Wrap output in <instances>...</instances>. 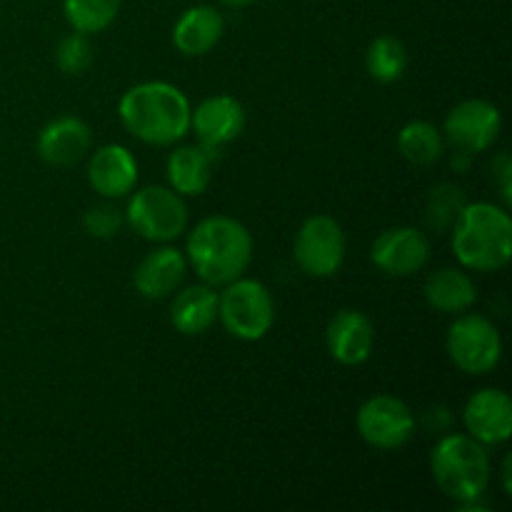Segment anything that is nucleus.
Returning a JSON list of instances; mask_svg holds the SVG:
<instances>
[{
  "instance_id": "obj_1",
  "label": "nucleus",
  "mask_w": 512,
  "mask_h": 512,
  "mask_svg": "<svg viewBox=\"0 0 512 512\" xmlns=\"http://www.w3.org/2000/svg\"><path fill=\"white\" fill-rule=\"evenodd\" d=\"M123 128L148 145H175L190 133V100L183 90L165 80L138 83L123 93L118 103Z\"/></svg>"
},
{
  "instance_id": "obj_2",
  "label": "nucleus",
  "mask_w": 512,
  "mask_h": 512,
  "mask_svg": "<svg viewBox=\"0 0 512 512\" xmlns=\"http://www.w3.org/2000/svg\"><path fill=\"white\" fill-rule=\"evenodd\" d=\"M188 263L203 283L228 285L250 268L253 235L240 220L228 215L203 218L188 235Z\"/></svg>"
},
{
  "instance_id": "obj_3",
  "label": "nucleus",
  "mask_w": 512,
  "mask_h": 512,
  "mask_svg": "<svg viewBox=\"0 0 512 512\" xmlns=\"http://www.w3.org/2000/svg\"><path fill=\"white\" fill-rule=\"evenodd\" d=\"M453 253L468 270L498 273L512 258V220L495 203H465L453 223Z\"/></svg>"
},
{
  "instance_id": "obj_4",
  "label": "nucleus",
  "mask_w": 512,
  "mask_h": 512,
  "mask_svg": "<svg viewBox=\"0 0 512 512\" xmlns=\"http://www.w3.org/2000/svg\"><path fill=\"white\" fill-rule=\"evenodd\" d=\"M430 473L438 488L455 503L480 500L490 483V455L470 435H445L430 453Z\"/></svg>"
},
{
  "instance_id": "obj_5",
  "label": "nucleus",
  "mask_w": 512,
  "mask_h": 512,
  "mask_svg": "<svg viewBox=\"0 0 512 512\" xmlns=\"http://www.w3.org/2000/svg\"><path fill=\"white\" fill-rule=\"evenodd\" d=\"M218 295V318L233 338L243 343H258L275 323V303L270 290L260 280L235 278L223 285Z\"/></svg>"
},
{
  "instance_id": "obj_6",
  "label": "nucleus",
  "mask_w": 512,
  "mask_h": 512,
  "mask_svg": "<svg viewBox=\"0 0 512 512\" xmlns=\"http://www.w3.org/2000/svg\"><path fill=\"white\" fill-rule=\"evenodd\" d=\"M125 223L143 240L170 243L188 228V208L183 203V195L175 193L173 188L150 185L133 193L125 210Z\"/></svg>"
},
{
  "instance_id": "obj_7",
  "label": "nucleus",
  "mask_w": 512,
  "mask_h": 512,
  "mask_svg": "<svg viewBox=\"0 0 512 512\" xmlns=\"http://www.w3.org/2000/svg\"><path fill=\"white\" fill-rule=\"evenodd\" d=\"M445 350L458 370L468 375H488L503 358L498 328L483 315H460L448 330Z\"/></svg>"
},
{
  "instance_id": "obj_8",
  "label": "nucleus",
  "mask_w": 512,
  "mask_h": 512,
  "mask_svg": "<svg viewBox=\"0 0 512 512\" xmlns=\"http://www.w3.org/2000/svg\"><path fill=\"white\" fill-rule=\"evenodd\" d=\"M345 233L330 215H310L295 235L293 255L310 278H333L345 263Z\"/></svg>"
},
{
  "instance_id": "obj_9",
  "label": "nucleus",
  "mask_w": 512,
  "mask_h": 512,
  "mask_svg": "<svg viewBox=\"0 0 512 512\" xmlns=\"http://www.w3.org/2000/svg\"><path fill=\"white\" fill-rule=\"evenodd\" d=\"M358 433L370 448L398 450L415 435V415L408 403L395 395H373L355 415Z\"/></svg>"
},
{
  "instance_id": "obj_10",
  "label": "nucleus",
  "mask_w": 512,
  "mask_h": 512,
  "mask_svg": "<svg viewBox=\"0 0 512 512\" xmlns=\"http://www.w3.org/2000/svg\"><path fill=\"white\" fill-rule=\"evenodd\" d=\"M503 130V115L490 100L470 98L455 105L443 125L445 140L463 153H485L493 148Z\"/></svg>"
},
{
  "instance_id": "obj_11",
  "label": "nucleus",
  "mask_w": 512,
  "mask_h": 512,
  "mask_svg": "<svg viewBox=\"0 0 512 512\" xmlns=\"http://www.w3.org/2000/svg\"><path fill=\"white\" fill-rule=\"evenodd\" d=\"M370 260L390 278H408L420 273L430 260V240L418 228H390L375 238Z\"/></svg>"
},
{
  "instance_id": "obj_12",
  "label": "nucleus",
  "mask_w": 512,
  "mask_h": 512,
  "mask_svg": "<svg viewBox=\"0 0 512 512\" xmlns=\"http://www.w3.org/2000/svg\"><path fill=\"white\" fill-rule=\"evenodd\" d=\"M190 128L200 145L218 153L245 130V108L233 95H210L190 115Z\"/></svg>"
},
{
  "instance_id": "obj_13",
  "label": "nucleus",
  "mask_w": 512,
  "mask_h": 512,
  "mask_svg": "<svg viewBox=\"0 0 512 512\" xmlns=\"http://www.w3.org/2000/svg\"><path fill=\"white\" fill-rule=\"evenodd\" d=\"M463 423L470 438L483 445H503L512 435V400L505 390L483 388L465 403Z\"/></svg>"
},
{
  "instance_id": "obj_14",
  "label": "nucleus",
  "mask_w": 512,
  "mask_h": 512,
  "mask_svg": "<svg viewBox=\"0 0 512 512\" xmlns=\"http://www.w3.org/2000/svg\"><path fill=\"white\" fill-rule=\"evenodd\" d=\"M325 345L335 363L345 368L363 365L373 355L375 345V328L370 318L360 310L345 308L333 315L325 330Z\"/></svg>"
},
{
  "instance_id": "obj_15",
  "label": "nucleus",
  "mask_w": 512,
  "mask_h": 512,
  "mask_svg": "<svg viewBox=\"0 0 512 512\" xmlns=\"http://www.w3.org/2000/svg\"><path fill=\"white\" fill-rule=\"evenodd\" d=\"M88 183L103 198H125L138 185V160H135V155L125 145H103L90 158Z\"/></svg>"
},
{
  "instance_id": "obj_16",
  "label": "nucleus",
  "mask_w": 512,
  "mask_h": 512,
  "mask_svg": "<svg viewBox=\"0 0 512 512\" xmlns=\"http://www.w3.org/2000/svg\"><path fill=\"white\" fill-rule=\"evenodd\" d=\"M185 273H188L185 255L178 248L160 245L140 260L133 273V285L145 300H163L180 288Z\"/></svg>"
},
{
  "instance_id": "obj_17",
  "label": "nucleus",
  "mask_w": 512,
  "mask_h": 512,
  "mask_svg": "<svg viewBox=\"0 0 512 512\" xmlns=\"http://www.w3.org/2000/svg\"><path fill=\"white\" fill-rule=\"evenodd\" d=\"M90 143H93V135H90L85 120L75 118V115H60L40 130L35 148L45 163L73 165L85 158Z\"/></svg>"
},
{
  "instance_id": "obj_18",
  "label": "nucleus",
  "mask_w": 512,
  "mask_h": 512,
  "mask_svg": "<svg viewBox=\"0 0 512 512\" xmlns=\"http://www.w3.org/2000/svg\"><path fill=\"white\" fill-rule=\"evenodd\" d=\"M225 20L213 5H193L173 25V45L188 58H200L220 43Z\"/></svg>"
},
{
  "instance_id": "obj_19",
  "label": "nucleus",
  "mask_w": 512,
  "mask_h": 512,
  "mask_svg": "<svg viewBox=\"0 0 512 512\" xmlns=\"http://www.w3.org/2000/svg\"><path fill=\"white\" fill-rule=\"evenodd\" d=\"M213 158L215 150L205 145H180L168 155L165 175H168L170 188L178 195H203L213 180Z\"/></svg>"
},
{
  "instance_id": "obj_20",
  "label": "nucleus",
  "mask_w": 512,
  "mask_h": 512,
  "mask_svg": "<svg viewBox=\"0 0 512 512\" xmlns=\"http://www.w3.org/2000/svg\"><path fill=\"white\" fill-rule=\"evenodd\" d=\"M218 320V293L213 285L198 283L180 290L170 305V323L183 335H200Z\"/></svg>"
},
{
  "instance_id": "obj_21",
  "label": "nucleus",
  "mask_w": 512,
  "mask_h": 512,
  "mask_svg": "<svg viewBox=\"0 0 512 512\" xmlns=\"http://www.w3.org/2000/svg\"><path fill=\"white\" fill-rule=\"evenodd\" d=\"M423 295L430 308L453 315L473 308V303L478 300V288H475L473 278L463 270L440 268L433 275H428L423 285Z\"/></svg>"
},
{
  "instance_id": "obj_22",
  "label": "nucleus",
  "mask_w": 512,
  "mask_h": 512,
  "mask_svg": "<svg viewBox=\"0 0 512 512\" xmlns=\"http://www.w3.org/2000/svg\"><path fill=\"white\" fill-rule=\"evenodd\" d=\"M398 150L408 163L433 165L443 158L445 138L428 120H410L400 128Z\"/></svg>"
},
{
  "instance_id": "obj_23",
  "label": "nucleus",
  "mask_w": 512,
  "mask_h": 512,
  "mask_svg": "<svg viewBox=\"0 0 512 512\" xmlns=\"http://www.w3.org/2000/svg\"><path fill=\"white\" fill-rule=\"evenodd\" d=\"M365 70L378 83H395L408 70V50L395 35H378L365 53Z\"/></svg>"
},
{
  "instance_id": "obj_24",
  "label": "nucleus",
  "mask_w": 512,
  "mask_h": 512,
  "mask_svg": "<svg viewBox=\"0 0 512 512\" xmlns=\"http://www.w3.org/2000/svg\"><path fill=\"white\" fill-rule=\"evenodd\" d=\"M120 13V0H63V15L73 30L85 35L110 28Z\"/></svg>"
},
{
  "instance_id": "obj_25",
  "label": "nucleus",
  "mask_w": 512,
  "mask_h": 512,
  "mask_svg": "<svg viewBox=\"0 0 512 512\" xmlns=\"http://www.w3.org/2000/svg\"><path fill=\"white\" fill-rule=\"evenodd\" d=\"M465 198L463 190L458 185H438L435 190H430V200H428V220L433 228L445 230L455 223L458 213L463 210Z\"/></svg>"
},
{
  "instance_id": "obj_26",
  "label": "nucleus",
  "mask_w": 512,
  "mask_h": 512,
  "mask_svg": "<svg viewBox=\"0 0 512 512\" xmlns=\"http://www.w3.org/2000/svg\"><path fill=\"white\" fill-rule=\"evenodd\" d=\"M93 63V45L85 33H70L60 40L58 50H55V65L63 70L65 75H80L90 68Z\"/></svg>"
},
{
  "instance_id": "obj_27",
  "label": "nucleus",
  "mask_w": 512,
  "mask_h": 512,
  "mask_svg": "<svg viewBox=\"0 0 512 512\" xmlns=\"http://www.w3.org/2000/svg\"><path fill=\"white\" fill-rule=\"evenodd\" d=\"M123 223H125V215L108 203L93 205V208L83 215L85 233L100 240L115 238V235L120 233V228H123Z\"/></svg>"
},
{
  "instance_id": "obj_28",
  "label": "nucleus",
  "mask_w": 512,
  "mask_h": 512,
  "mask_svg": "<svg viewBox=\"0 0 512 512\" xmlns=\"http://www.w3.org/2000/svg\"><path fill=\"white\" fill-rule=\"evenodd\" d=\"M493 173H495V180H498V185H500V193H503L505 205H510L512 203V185H510L512 163H510L508 153H500L498 158L493 160Z\"/></svg>"
},
{
  "instance_id": "obj_29",
  "label": "nucleus",
  "mask_w": 512,
  "mask_h": 512,
  "mask_svg": "<svg viewBox=\"0 0 512 512\" xmlns=\"http://www.w3.org/2000/svg\"><path fill=\"white\" fill-rule=\"evenodd\" d=\"M510 468H512V455H505V460H503V470H500V475H503V490H505V495H510V493H512Z\"/></svg>"
},
{
  "instance_id": "obj_30",
  "label": "nucleus",
  "mask_w": 512,
  "mask_h": 512,
  "mask_svg": "<svg viewBox=\"0 0 512 512\" xmlns=\"http://www.w3.org/2000/svg\"><path fill=\"white\" fill-rule=\"evenodd\" d=\"M220 3L230 5V8H245V5H253L258 3V0H220Z\"/></svg>"
}]
</instances>
